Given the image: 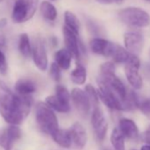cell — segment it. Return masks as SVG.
Instances as JSON below:
<instances>
[{
    "label": "cell",
    "instance_id": "obj_29",
    "mask_svg": "<svg viewBox=\"0 0 150 150\" xmlns=\"http://www.w3.org/2000/svg\"><path fill=\"white\" fill-rule=\"evenodd\" d=\"M7 69H8V64L6 56L3 53V51L0 50V73L6 75L7 72Z\"/></svg>",
    "mask_w": 150,
    "mask_h": 150
},
{
    "label": "cell",
    "instance_id": "obj_2",
    "mask_svg": "<svg viewBox=\"0 0 150 150\" xmlns=\"http://www.w3.org/2000/svg\"><path fill=\"white\" fill-rule=\"evenodd\" d=\"M35 119L40 129L49 135H53L58 129V121L53 110L45 103L39 102L35 107Z\"/></svg>",
    "mask_w": 150,
    "mask_h": 150
},
{
    "label": "cell",
    "instance_id": "obj_5",
    "mask_svg": "<svg viewBox=\"0 0 150 150\" xmlns=\"http://www.w3.org/2000/svg\"><path fill=\"white\" fill-rule=\"evenodd\" d=\"M99 88L97 90L99 99L110 109L115 110H124L123 103L114 91L104 82L98 81Z\"/></svg>",
    "mask_w": 150,
    "mask_h": 150
},
{
    "label": "cell",
    "instance_id": "obj_25",
    "mask_svg": "<svg viewBox=\"0 0 150 150\" xmlns=\"http://www.w3.org/2000/svg\"><path fill=\"white\" fill-rule=\"evenodd\" d=\"M110 141L115 150H125V136L118 128H115L110 135Z\"/></svg>",
    "mask_w": 150,
    "mask_h": 150
},
{
    "label": "cell",
    "instance_id": "obj_21",
    "mask_svg": "<svg viewBox=\"0 0 150 150\" xmlns=\"http://www.w3.org/2000/svg\"><path fill=\"white\" fill-rule=\"evenodd\" d=\"M51 137L56 143L63 147H70L71 145V139L68 130L58 129Z\"/></svg>",
    "mask_w": 150,
    "mask_h": 150
},
{
    "label": "cell",
    "instance_id": "obj_28",
    "mask_svg": "<svg viewBox=\"0 0 150 150\" xmlns=\"http://www.w3.org/2000/svg\"><path fill=\"white\" fill-rule=\"evenodd\" d=\"M50 77L57 82H58L61 79V71H60V67L56 64L52 63L50 64Z\"/></svg>",
    "mask_w": 150,
    "mask_h": 150
},
{
    "label": "cell",
    "instance_id": "obj_7",
    "mask_svg": "<svg viewBox=\"0 0 150 150\" xmlns=\"http://www.w3.org/2000/svg\"><path fill=\"white\" fill-rule=\"evenodd\" d=\"M70 94L71 102L74 107L76 108L77 111L82 117H87L91 109V103L85 90H82L79 88H75L71 90Z\"/></svg>",
    "mask_w": 150,
    "mask_h": 150
},
{
    "label": "cell",
    "instance_id": "obj_1",
    "mask_svg": "<svg viewBox=\"0 0 150 150\" xmlns=\"http://www.w3.org/2000/svg\"><path fill=\"white\" fill-rule=\"evenodd\" d=\"M33 99L30 96L13 93L0 80V115L11 125H21L28 116Z\"/></svg>",
    "mask_w": 150,
    "mask_h": 150
},
{
    "label": "cell",
    "instance_id": "obj_23",
    "mask_svg": "<svg viewBox=\"0 0 150 150\" xmlns=\"http://www.w3.org/2000/svg\"><path fill=\"white\" fill-rule=\"evenodd\" d=\"M64 22H65V26L67 28L71 29L76 35L79 34L80 28H81L80 21L73 13H71L70 11H66L64 13Z\"/></svg>",
    "mask_w": 150,
    "mask_h": 150
},
{
    "label": "cell",
    "instance_id": "obj_24",
    "mask_svg": "<svg viewBox=\"0 0 150 150\" xmlns=\"http://www.w3.org/2000/svg\"><path fill=\"white\" fill-rule=\"evenodd\" d=\"M18 48H19V50H20L21 54L23 57H28L31 55L32 47H31L29 36L28 35V34L23 33V34H21V35H20Z\"/></svg>",
    "mask_w": 150,
    "mask_h": 150
},
{
    "label": "cell",
    "instance_id": "obj_4",
    "mask_svg": "<svg viewBox=\"0 0 150 150\" xmlns=\"http://www.w3.org/2000/svg\"><path fill=\"white\" fill-rule=\"evenodd\" d=\"M38 0H15L12 12L14 23L20 24L29 21L35 14Z\"/></svg>",
    "mask_w": 150,
    "mask_h": 150
},
{
    "label": "cell",
    "instance_id": "obj_38",
    "mask_svg": "<svg viewBox=\"0 0 150 150\" xmlns=\"http://www.w3.org/2000/svg\"><path fill=\"white\" fill-rule=\"evenodd\" d=\"M146 1H148V2H150V0H146Z\"/></svg>",
    "mask_w": 150,
    "mask_h": 150
},
{
    "label": "cell",
    "instance_id": "obj_26",
    "mask_svg": "<svg viewBox=\"0 0 150 150\" xmlns=\"http://www.w3.org/2000/svg\"><path fill=\"white\" fill-rule=\"evenodd\" d=\"M55 91H56V96L57 98L62 102L64 104H67V105H71L70 104V102H71V94L70 92L68 91L67 88L63 86V85H57L56 88H55Z\"/></svg>",
    "mask_w": 150,
    "mask_h": 150
},
{
    "label": "cell",
    "instance_id": "obj_37",
    "mask_svg": "<svg viewBox=\"0 0 150 150\" xmlns=\"http://www.w3.org/2000/svg\"><path fill=\"white\" fill-rule=\"evenodd\" d=\"M3 1H4V0H0V3H2Z\"/></svg>",
    "mask_w": 150,
    "mask_h": 150
},
{
    "label": "cell",
    "instance_id": "obj_22",
    "mask_svg": "<svg viewBox=\"0 0 150 150\" xmlns=\"http://www.w3.org/2000/svg\"><path fill=\"white\" fill-rule=\"evenodd\" d=\"M40 11L43 18L50 21H53L57 17L56 7L49 1H43L40 5Z\"/></svg>",
    "mask_w": 150,
    "mask_h": 150
},
{
    "label": "cell",
    "instance_id": "obj_36",
    "mask_svg": "<svg viewBox=\"0 0 150 150\" xmlns=\"http://www.w3.org/2000/svg\"><path fill=\"white\" fill-rule=\"evenodd\" d=\"M103 150H111V149H110V148H108V147H105Z\"/></svg>",
    "mask_w": 150,
    "mask_h": 150
},
{
    "label": "cell",
    "instance_id": "obj_40",
    "mask_svg": "<svg viewBox=\"0 0 150 150\" xmlns=\"http://www.w3.org/2000/svg\"><path fill=\"white\" fill-rule=\"evenodd\" d=\"M133 150H135V149H133Z\"/></svg>",
    "mask_w": 150,
    "mask_h": 150
},
{
    "label": "cell",
    "instance_id": "obj_35",
    "mask_svg": "<svg viewBox=\"0 0 150 150\" xmlns=\"http://www.w3.org/2000/svg\"><path fill=\"white\" fill-rule=\"evenodd\" d=\"M140 150H150V145H145V146H143Z\"/></svg>",
    "mask_w": 150,
    "mask_h": 150
},
{
    "label": "cell",
    "instance_id": "obj_19",
    "mask_svg": "<svg viewBox=\"0 0 150 150\" xmlns=\"http://www.w3.org/2000/svg\"><path fill=\"white\" fill-rule=\"evenodd\" d=\"M71 80L76 85H83L87 81V70L85 66L77 64L71 72Z\"/></svg>",
    "mask_w": 150,
    "mask_h": 150
},
{
    "label": "cell",
    "instance_id": "obj_8",
    "mask_svg": "<svg viewBox=\"0 0 150 150\" xmlns=\"http://www.w3.org/2000/svg\"><path fill=\"white\" fill-rule=\"evenodd\" d=\"M91 124L97 139L101 141L103 140L108 131V122L99 106L94 107L91 117Z\"/></svg>",
    "mask_w": 150,
    "mask_h": 150
},
{
    "label": "cell",
    "instance_id": "obj_16",
    "mask_svg": "<svg viewBox=\"0 0 150 150\" xmlns=\"http://www.w3.org/2000/svg\"><path fill=\"white\" fill-rule=\"evenodd\" d=\"M125 71L129 84L134 89H140L143 86V81L139 72V68L132 64H125Z\"/></svg>",
    "mask_w": 150,
    "mask_h": 150
},
{
    "label": "cell",
    "instance_id": "obj_3",
    "mask_svg": "<svg viewBox=\"0 0 150 150\" xmlns=\"http://www.w3.org/2000/svg\"><path fill=\"white\" fill-rule=\"evenodd\" d=\"M119 20L132 28H146L150 25V15L138 7H127L118 13Z\"/></svg>",
    "mask_w": 150,
    "mask_h": 150
},
{
    "label": "cell",
    "instance_id": "obj_27",
    "mask_svg": "<svg viewBox=\"0 0 150 150\" xmlns=\"http://www.w3.org/2000/svg\"><path fill=\"white\" fill-rule=\"evenodd\" d=\"M85 92L87 93L91 104H93L94 107L99 106V96H98V93L97 90L92 86V85H87L85 88Z\"/></svg>",
    "mask_w": 150,
    "mask_h": 150
},
{
    "label": "cell",
    "instance_id": "obj_10",
    "mask_svg": "<svg viewBox=\"0 0 150 150\" xmlns=\"http://www.w3.org/2000/svg\"><path fill=\"white\" fill-rule=\"evenodd\" d=\"M111 57L113 60L118 64H132L138 68L140 66V61L138 56L133 55L132 53L129 52L126 49L123 48L122 46L116 44L114 48V51L112 53Z\"/></svg>",
    "mask_w": 150,
    "mask_h": 150
},
{
    "label": "cell",
    "instance_id": "obj_13",
    "mask_svg": "<svg viewBox=\"0 0 150 150\" xmlns=\"http://www.w3.org/2000/svg\"><path fill=\"white\" fill-rule=\"evenodd\" d=\"M115 45V43L103 38H94L90 42L91 50L94 53L105 57H111Z\"/></svg>",
    "mask_w": 150,
    "mask_h": 150
},
{
    "label": "cell",
    "instance_id": "obj_34",
    "mask_svg": "<svg viewBox=\"0 0 150 150\" xmlns=\"http://www.w3.org/2000/svg\"><path fill=\"white\" fill-rule=\"evenodd\" d=\"M6 21L5 19H3V20L0 21V28H3V27L6 26Z\"/></svg>",
    "mask_w": 150,
    "mask_h": 150
},
{
    "label": "cell",
    "instance_id": "obj_14",
    "mask_svg": "<svg viewBox=\"0 0 150 150\" xmlns=\"http://www.w3.org/2000/svg\"><path fill=\"white\" fill-rule=\"evenodd\" d=\"M68 131L71 139V143H74V145L79 148H83L86 146L88 135L86 129L81 124L78 122L74 123Z\"/></svg>",
    "mask_w": 150,
    "mask_h": 150
},
{
    "label": "cell",
    "instance_id": "obj_17",
    "mask_svg": "<svg viewBox=\"0 0 150 150\" xmlns=\"http://www.w3.org/2000/svg\"><path fill=\"white\" fill-rule=\"evenodd\" d=\"M14 89L17 94L22 96H31L36 91V86L35 82L28 79L19 80L14 86Z\"/></svg>",
    "mask_w": 150,
    "mask_h": 150
},
{
    "label": "cell",
    "instance_id": "obj_6",
    "mask_svg": "<svg viewBox=\"0 0 150 150\" xmlns=\"http://www.w3.org/2000/svg\"><path fill=\"white\" fill-rule=\"evenodd\" d=\"M31 54L35 65L40 71H45L48 68V55L45 44L41 37H37L35 39L32 46Z\"/></svg>",
    "mask_w": 150,
    "mask_h": 150
},
{
    "label": "cell",
    "instance_id": "obj_33",
    "mask_svg": "<svg viewBox=\"0 0 150 150\" xmlns=\"http://www.w3.org/2000/svg\"><path fill=\"white\" fill-rule=\"evenodd\" d=\"M6 43V40L5 35H3L2 32H0V47H5Z\"/></svg>",
    "mask_w": 150,
    "mask_h": 150
},
{
    "label": "cell",
    "instance_id": "obj_9",
    "mask_svg": "<svg viewBox=\"0 0 150 150\" xmlns=\"http://www.w3.org/2000/svg\"><path fill=\"white\" fill-rule=\"evenodd\" d=\"M21 137V130L18 125H11L0 135V146L5 150H12L16 140Z\"/></svg>",
    "mask_w": 150,
    "mask_h": 150
},
{
    "label": "cell",
    "instance_id": "obj_31",
    "mask_svg": "<svg viewBox=\"0 0 150 150\" xmlns=\"http://www.w3.org/2000/svg\"><path fill=\"white\" fill-rule=\"evenodd\" d=\"M124 0H96V2L103 5H110V4H121Z\"/></svg>",
    "mask_w": 150,
    "mask_h": 150
},
{
    "label": "cell",
    "instance_id": "obj_39",
    "mask_svg": "<svg viewBox=\"0 0 150 150\" xmlns=\"http://www.w3.org/2000/svg\"><path fill=\"white\" fill-rule=\"evenodd\" d=\"M50 1H55V0H50Z\"/></svg>",
    "mask_w": 150,
    "mask_h": 150
},
{
    "label": "cell",
    "instance_id": "obj_15",
    "mask_svg": "<svg viewBox=\"0 0 150 150\" xmlns=\"http://www.w3.org/2000/svg\"><path fill=\"white\" fill-rule=\"evenodd\" d=\"M118 129L123 133L125 138H128L130 139L135 140L139 137V129L135 122L132 119L129 118L120 119Z\"/></svg>",
    "mask_w": 150,
    "mask_h": 150
},
{
    "label": "cell",
    "instance_id": "obj_30",
    "mask_svg": "<svg viewBox=\"0 0 150 150\" xmlns=\"http://www.w3.org/2000/svg\"><path fill=\"white\" fill-rule=\"evenodd\" d=\"M139 110L146 115H150V99H147L139 104Z\"/></svg>",
    "mask_w": 150,
    "mask_h": 150
},
{
    "label": "cell",
    "instance_id": "obj_11",
    "mask_svg": "<svg viewBox=\"0 0 150 150\" xmlns=\"http://www.w3.org/2000/svg\"><path fill=\"white\" fill-rule=\"evenodd\" d=\"M124 42L125 49L135 56L141 53L144 46L143 35L139 32H128L124 35Z\"/></svg>",
    "mask_w": 150,
    "mask_h": 150
},
{
    "label": "cell",
    "instance_id": "obj_18",
    "mask_svg": "<svg viewBox=\"0 0 150 150\" xmlns=\"http://www.w3.org/2000/svg\"><path fill=\"white\" fill-rule=\"evenodd\" d=\"M72 59L71 53L67 49H60L55 54V63L63 70H68Z\"/></svg>",
    "mask_w": 150,
    "mask_h": 150
},
{
    "label": "cell",
    "instance_id": "obj_32",
    "mask_svg": "<svg viewBox=\"0 0 150 150\" xmlns=\"http://www.w3.org/2000/svg\"><path fill=\"white\" fill-rule=\"evenodd\" d=\"M144 141L147 144V145H150V130H147L145 133H144Z\"/></svg>",
    "mask_w": 150,
    "mask_h": 150
},
{
    "label": "cell",
    "instance_id": "obj_20",
    "mask_svg": "<svg viewBox=\"0 0 150 150\" xmlns=\"http://www.w3.org/2000/svg\"><path fill=\"white\" fill-rule=\"evenodd\" d=\"M45 103L50 106L53 110H56L60 113H67L71 110V105L63 103L57 98L55 95L47 96L45 99Z\"/></svg>",
    "mask_w": 150,
    "mask_h": 150
},
{
    "label": "cell",
    "instance_id": "obj_12",
    "mask_svg": "<svg viewBox=\"0 0 150 150\" xmlns=\"http://www.w3.org/2000/svg\"><path fill=\"white\" fill-rule=\"evenodd\" d=\"M77 35L71 29L67 28L65 25L63 28V36L64 42L65 44V49H67L76 59H79L81 57V48L80 43L77 38Z\"/></svg>",
    "mask_w": 150,
    "mask_h": 150
}]
</instances>
